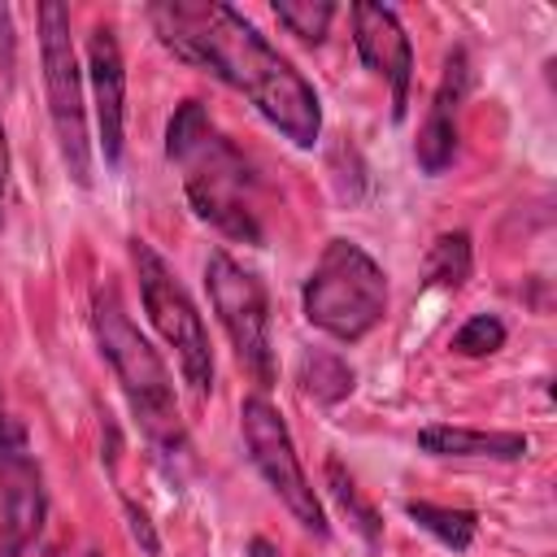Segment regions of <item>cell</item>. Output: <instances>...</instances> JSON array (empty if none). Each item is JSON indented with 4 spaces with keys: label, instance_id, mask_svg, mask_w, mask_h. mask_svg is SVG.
<instances>
[{
    "label": "cell",
    "instance_id": "1",
    "mask_svg": "<svg viewBox=\"0 0 557 557\" xmlns=\"http://www.w3.org/2000/svg\"><path fill=\"white\" fill-rule=\"evenodd\" d=\"M157 39L187 65L209 70L296 148H313L322 135V104L305 74L265 44V35L231 4L218 0H161L148 9Z\"/></svg>",
    "mask_w": 557,
    "mask_h": 557
},
{
    "label": "cell",
    "instance_id": "2",
    "mask_svg": "<svg viewBox=\"0 0 557 557\" xmlns=\"http://www.w3.org/2000/svg\"><path fill=\"white\" fill-rule=\"evenodd\" d=\"M165 157L200 222L235 244L261 248V187L244 152L218 131L200 100H183L165 122Z\"/></svg>",
    "mask_w": 557,
    "mask_h": 557
},
{
    "label": "cell",
    "instance_id": "3",
    "mask_svg": "<svg viewBox=\"0 0 557 557\" xmlns=\"http://www.w3.org/2000/svg\"><path fill=\"white\" fill-rule=\"evenodd\" d=\"M91 331H96V344L144 431V440L161 453V461L178 466L191 444H187V426H183V413H178V396H174V379L161 361V352L139 335V326L131 322L122 296L100 283L91 292Z\"/></svg>",
    "mask_w": 557,
    "mask_h": 557
},
{
    "label": "cell",
    "instance_id": "4",
    "mask_svg": "<svg viewBox=\"0 0 557 557\" xmlns=\"http://www.w3.org/2000/svg\"><path fill=\"white\" fill-rule=\"evenodd\" d=\"M300 305L309 326L339 344H357L387 313V274L361 244L331 239L305 278Z\"/></svg>",
    "mask_w": 557,
    "mask_h": 557
},
{
    "label": "cell",
    "instance_id": "5",
    "mask_svg": "<svg viewBox=\"0 0 557 557\" xmlns=\"http://www.w3.org/2000/svg\"><path fill=\"white\" fill-rule=\"evenodd\" d=\"M39 65H44V91H48V117L52 135L65 161V174L78 187H91V135H87V91L78 52L70 39V9L65 4H39Z\"/></svg>",
    "mask_w": 557,
    "mask_h": 557
},
{
    "label": "cell",
    "instance_id": "6",
    "mask_svg": "<svg viewBox=\"0 0 557 557\" xmlns=\"http://www.w3.org/2000/svg\"><path fill=\"white\" fill-rule=\"evenodd\" d=\"M131 270L139 278V300H144L148 322L174 348L178 370L191 383V392L205 396L213 387V344H209V331H205L196 300L187 296L178 274L165 265V257L148 239H131Z\"/></svg>",
    "mask_w": 557,
    "mask_h": 557
},
{
    "label": "cell",
    "instance_id": "7",
    "mask_svg": "<svg viewBox=\"0 0 557 557\" xmlns=\"http://www.w3.org/2000/svg\"><path fill=\"white\" fill-rule=\"evenodd\" d=\"M239 431H244L248 461L257 466V474L265 479V487L283 500V509L309 535L326 540L331 535L326 509H322V500H318V492H313V483H309V474H305V466L296 457V444H292V431H287L283 413L270 405L265 392H257V396H248L239 405Z\"/></svg>",
    "mask_w": 557,
    "mask_h": 557
},
{
    "label": "cell",
    "instance_id": "8",
    "mask_svg": "<svg viewBox=\"0 0 557 557\" xmlns=\"http://www.w3.org/2000/svg\"><path fill=\"white\" fill-rule=\"evenodd\" d=\"M205 287L213 313L235 348V361L257 379V387H274V344H270V305L261 278L239 265L231 252L213 248L205 261Z\"/></svg>",
    "mask_w": 557,
    "mask_h": 557
},
{
    "label": "cell",
    "instance_id": "9",
    "mask_svg": "<svg viewBox=\"0 0 557 557\" xmlns=\"http://www.w3.org/2000/svg\"><path fill=\"white\" fill-rule=\"evenodd\" d=\"M48 513L44 470L22 440L0 444V557H26Z\"/></svg>",
    "mask_w": 557,
    "mask_h": 557
},
{
    "label": "cell",
    "instance_id": "10",
    "mask_svg": "<svg viewBox=\"0 0 557 557\" xmlns=\"http://www.w3.org/2000/svg\"><path fill=\"white\" fill-rule=\"evenodd\" d=\"M87 83L96 104V144L104 165L122 161L126 144V65L117 48V30L109 22H96L87 35Z\"/></svg>",
    "mask_w": 557,
    "mask_h": 557
},
{
    "label": "cell",
    "instance_id": "11",
    "mask_svg": "<svg viewBox=\"0 0 557 557\" xmlns=\"http://www.w3.org/2000/svg\"><path fill=\"white\" fill-rule=\"evenodd\" d=\"M352 44L361 61L387 83L392 91V117H405L409 83H413V48L409 35L387 4H352Z\"/></svg>",
    "mask_w": 557,
    "mask_h": 557
},
{
    "label": "cell",
    "instance_id": "12",
    "mask_svg": "<svg viewBox=\"0 0 557 557\" xmlns=\"http://www.w3.org/2000/svg\"><path fill=\"white\" fill-rule=\"evenodd\" d=\"M466 96H470V52L453 48L448 61H444V74L435 83V96H431L426 122L418 131V144H413V157L426 174H444L453 165V157H457V117H461Z\"/></svg>",
    "mask_w": 557,
    "mask_h": 557
},
{
    "label": "cell",
    "instance_id": "13",
    "mask_svg": "<svg viewBox=\"0 0 557 557\" xmlns=\"http://www.w3.org/2000/svg\"><path fill=\"white\" fill-rule=\"evenodd\" d=\"M418 448L431 457H461V461H518L527 457V435L522 431H474V426H422Z\"/></svg>",
    "mask_w": 557,
    "mask_h": 557
},
{
    "label": "cell",
    "instance_id": "14",
    "mask_svg": "<svg viewBox=\"0 0 557 557\" xmlns=\"http://www.w3.org/2000/svg\"><path fill=\"white\" fill-rule=\"evenodd\" d=\"M296 383L318 405H339L357 387V370L331 348H305L300 361H296Z\"/></svg>",
    "mask_w": 557,
    "mask_h": 557
},
{
    "label": "cell",
    "instance_id": "15",
    "mask_svg": "<svg viewBox=\"0 0 557 557\" xmlns=\"http://www.w3.org/2000/svg\"><path fill=\"white\" fill-rule=\"evenodd\" d=\"M405 513H409L422 531H431L444 548H453V553H466L470 540H474V531H479V522H474L470 509H448V505H431V500H409Z\"/></svg>",
    "mask_w": 557,
    "mask_h": 557
},
{
    "label": "cell",
    "instance_id": "16",
    "mask_svg": "<svg viewBox=\"0 0 557 557\" xmlns=\"http://www.w3.org/2000/svg\"><path fill=\"white\" fill-rule=\"evenodd\" d=\"M470 270H474L470 235H466V231H444V235L431 244V252H426V278H431L435 287L457 292V287L470 278Z\"/></svg>",
    "mask_w": 557,
    "mask_h": 557
},
{
    "label": "cell",
    "instance_id": "17",
    "mask_svg": "<svg viewBox=\"0 0 557 557\" xmlns=\"http://www.w3.org/2000/svg\"><path fill=\"white\" fill-rule=\"evenodd\" d=\"M326 487H331L335 505L348 513V522H352L370 544H379V535H383V518H379V509L370 505V496L357 487V479H352L335 457H326Z\"/></svg>",
    "mask_w": 557,
    "mask_h": 557
},
{
    "label": "cell",
    "instance_id": "18",
    "mask_svg": "<svg viewBox=\"0 0 557 557\" xmlns=\"http://www.w3.org/2000/svg\"><path fill=\"white\" fill-rule=\"evenodd\" d=\"M274 17L300 44H322L326 26L335 17V4L331 0H274Z\"/></svg>",
    "mask_w": 557,
    "mask_h": 557
},
{
    "label": "cell",
    "instance_id": "19",
    "mask_svg": "<svg viewBox=\"0 0 557 557\" xmlns=\"http://www.w3.org/2000/svg\"><path fill=\"white\" fill-rule=\"evenodd\" d=\"M500 348H505V322L496 313H474L453 335V352H461V357H492Z\"/></svg>",
    "mask_w": 557,
    "mask_h": 557
},
{
    "label": "cell",
    "instance_id": "20",
    "mask_svg": "<svg viewBox=\"0 0 557 557\" xmlns=\"http://www.w3.org/2000/svg\"><path fill=\"white\" fill-rule=\"evenodd\" d=\"M4 191H9V139H4V122H0V213H4Z\"/></svg>",
    "mask_w": 557,
    "mask_h": 557
},
{
    "label": "cell",
    "instance_id": "21",
    "mask_svg": "<svg viewBox=\"0 0 557 557\" xmlns=\"http://www.w3.org/2000/svg\"><path fill=\"white\" fill-rule=\"evenodd\" d=\"M248 557H278V548H274L270 540L257 535V540H248Z\"/></svg>",
    "mask_w": 557,
    "mask_h": 557
}]
</instances>
